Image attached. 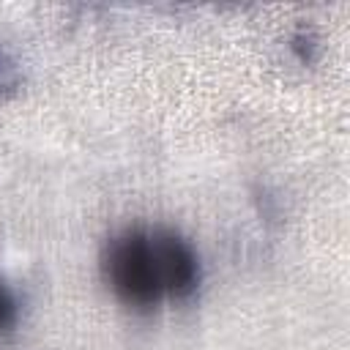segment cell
Instances as JSON below:
<instances>
[{"label": "cell", "mask_w": 350, "mask_h": 350, "mask_svg": "<svg viewBox=\"0 0 350 350\" xmlns=\"http://www.w3.org/2000/svg\"><path fill=\"white\" fill-rule=\"evenodd\" d=\"M290 49L298 55L301 63H312V60L317 57L320 44H317V36H314L312 30H298V33L293 36V41H290Z\"/></svg>", "instance_id": "277c9868"}, {"label": "cell", "mask_w": 350, "mask_h": 350, "mask_svg": "<svg viewBox=\"0 0 350 350\" xmlns=\"http://www.w3.org/2000/svg\"><path fill=\"white\" fill-rule=\"evenodd\" d=\"M101 276L112 295L131 309H156L191 298L202 279L200 254L189 238L164 224H134L101 249Z\"/></svg>", "instance_id": "6da1fadb"}, {"label": "cell", "mask_w": 350, "mask_h": 350, "mask_svg": "<svg viewBox=\"0 0 350 350\" xmlns=\"http://www.w3.org/2000/svg\"><path fill=\"white\" fill-rule=\"evenodd\" d=\"M22 82V74H19V66L16 60L0 46V101H5Z\"/></svg>", "instance_id": "3957f363"}, {"label": "cell", "mask_w": 350, "mask_h": 350, "mask_svg": "<svg viewBox=\"0 0 350 350\" xmlns=\"http://www.w3.org/2000/svg\"><path fill=\"white\" fill-rule=\"evenodd\" d=\"M19 320V295L14 287L0 276V336L8 334Z\"/></svg>", "instance_id": "7a4b0ae2"}]
</instances>
